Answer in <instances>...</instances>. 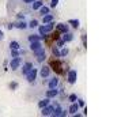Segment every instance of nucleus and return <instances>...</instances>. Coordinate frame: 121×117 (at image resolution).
<instances>
[{
  "label": "nucleus",
  "mask_w": 121,
  "mask_h": 117,
  "mask_svg": "<svg viewBox=\"0 0 121 117\" xmlns=\"http://www.w3.org/2000/svg\"><path fill=\"white\" fill-rule=\"evenodd\" d=\"M37 74H38V69L33 67L26 75H25V76H26V80H27L29 83H34V82H35V78H37Z\"/></svg>",
  "instance_id": "1"
},
{
  "label": "nucleus",
  "mask_w": 121,
  "mask_h": 117,
  "mask_svg": "<svg viewBox=\"0 0 121 117\" xmlns=\"http://www.w3.org/2000/svg\"><path fill=\"white\" fill-rule=\"evenodd\" d=\"M21 64H22V59L17 56V57H12L11 61H10V69L12 71H17L18 68H21Z\"/></svg>",
  "instance_id": "2"
},
{
  "label": "nucleus",
  "mask_w": 121,
  "mask_h": 117,
  "mask_svg": "<svg viewBox=\"0 0 121 117\" xmlns=\"http://www.w3.org/2000/svg\"><path fill=\"white\" fill-rule=\"evenodd\" d=\"M44 46H42V44H41V41H33V42H30V45H29V49L31 50V52H38L39 49H42Z\"/></svg>",
  "instance_id": "3"
},
{
  "label": "nucleus",
  "mask_w": 121,
  "mask_h": 117,
  "mask_svg": "<svg viewBox=\"0 0 121 117\" xmlns=\"http://www.w3.org/2000/svg\"><path fill=\"white\" fill-rule=\"evenodd\" d=\"M67 79H68V83L69 84H73L75 82H76V79H78V72L75 71V69H71V71L68 72Z\"/></svg>",
  "instance_id": "4"
},
{
  "label": "nucleus",
  "mask_w": 121,
  "mask_h": 117,
  "mask_svg": "<svg viewBox=\"0 0 121 117\" xmlns=\"http://www.w3.org/2000/svg\"><path fill=\"white\" fill-rule=\"evenodd\" d=\"M53 108H55V106L50 105V104L46 105V106H44V108H41V114H42V116H52Z\"/></svg>",
  "instance_id": "5"
},
{
  "label": "nucleus",
  "mask_w": 121,
  "mask_h": 117,
  "mask_svg": "<svg viewBox=\"0 0 121 117\" xmlns=\"http://www.w3.org/2000/svg\"><path fill=\"white\" fill-rule=\"evenodd\" d=\"M39 75H41V78L46 79L50 75V68L48 65H42V67L39 68Z\"/></svg>",
  "instance_id": "6"
},
{
  "label": "nucleus",
  "mask_w": 121,
  "mask_h": 117,
  "mask_svg": "<svg viewBox=\"0 0 121 117\" xmlns=\"http://www.w3.org/2000/svg\"><path fill=\"white\" fill-rule=\"evenodd\" d=\"M35 56H37V61L42 63V61H45V59H46V52H45V49L42 48V49H39L38 52H35Z\"/></svg>",
  "instance_id": "7"
},
{
  "label": "nucleus",
  "mask_w": 121,
  "mask_h": 117,
  "mask_svg": "<svg viewBox=\"0 0 121 117\" xmlns=\"http://www.w3.org/2000/svg\"><path fill=\"white\" fill-rule=\"evenodd\" d=\"M79 110H80V106L78 105V102H72L71 106L68 108V113H69V114H72V116H73L75 113H78Z\"/></svg>",
  "instance_id": "8"
},
{
  "label": "nucleus",
  "mask_w": 121,
  "mask_h": 117,
  "mask_svg": "<svg viewBox=\"0 0 121 117\" xmlns=\"http://www.w3.org/2000/svg\"><path fill=\"white\" fill-rule=\"evenodd\" d=\"M48 87H49V89H57V87H59V78L53 76V78L49 80V83H48Z\"/></svg>",
  "instance_id": "9"
},
{
  "label": "nucleus",
  "mask_w": 121,
  "mask_h": 117,
  "mask_svg": "<svg viewBox=\"0 0 121 117\" xmlns=\"http://www.w3.org/2000/svg\"><path fill=\"white\" fill-rule=\"evenodd\" d=\"M14 27L19 29V30H25V29H27V22H25V19H22L19 22L14 23Z\"/></svg>",
  "instance_id": "10"
},
{
  "label": "nucleus",
  "mask_w": 121,
  "mask_h": 117,
  "mask_svg": "<svg viewBox=\"0 0 121 117\" xmlns=\"http://www.w3.org/2000/svg\"><path fill=\"white\" fill-rule=\"evenodd\" d=\"M37 11L39 12V15H41V17H44V15H46V14H49V12H50V8L48 6H44V4H42Z\"/></svg>",
  "instance_id": "11"
},
{
  "label": "nucleus",
  "mask_w": 121,
  "mask_h": 117,
  "mask_svg": "<svg viewBox=\"0 0 121 117\" xmlns=\"http://www.w3.org/2000/svg\"><path fill=\"white\" fill-rule=\"evenodd\" d=\"M57 94H59V90L57 89H49L46 91L45 97H48V98H55V97H57Z\"/></svg>",
  "instance_id": "12"
},
{
  "label": "nucleus",
  "mask_w": 121,
  "mask_h": 117,
  "mask_svg": "<svg viewBox=\"0 0 121 117\" xmlns=\"http://www.w3.org/2000/svg\"><path fill=\"white\" fill-rule=\"evenodd\" d=\"M21 65H22V64H21ZM31 68H33V64H31V63H25L22 65V75H26Z\"/></svg>",
  "instance_id": "13"
},
{
  "label": "nucleus",
  "mask_w": 121,
  "mask_h": 117,
  "mask_svg": "<svg viewBox=\"0 0 121 117\" xmlns=\"http://www.w3.org/2000/svg\"><path fill=\"white\" fill-rule=\"evenodd\" d=\"M42 4H44L42 0H34V1H31V10H33V11H37Z\"/></svg>",
  "instance_id": "14"
},
{
  "label": "nucleus",
  "mask_w": 121,
  "mask_h": 117,
  "mask_svg": "<svg viewBox=\"0 0 121 117\" xmlns=\"http://www.w3.org/2000/svg\"><path fill=\"white\" fill-rule=\"evenodd\" d=\"M64 34V35H63V41H64V42H71L72 39H73V34L72 33H69V31H65V33H63Z\"/></svg>",
  "instance_id": "15"
},
{
  "label": "nucleus",
  "mask_w": 121,
  "mask_h": 117,
  "mask_svg": "<svg viewBox=\"0 0 121 117\" xmlns=\"http://www.w3.org/2000/svg\"><path fill=\"white\" fill-rule=\"evenodd\" d=\"M42 38H45V37H42V35H39V34H30L27 37L29 42H33V41H41Z\"/></svg>",
  "instance_id": "16"
},
{
  "label": "nucleus",
  "mask_w": 121,
  "mask_h": 117,
  "mask_svg": "<svg viewBox=\"0 0 121 117\" xmlns=\"http://www.w3.org/2000/svg\"><path fill=\"white\" fill-rule=\"evenodd\" d=\"M56 27H57V30H59L60 33H65V31H68V25H65V23H59Z\"/></svg>",
  "instance_id": "17"
},
{
  "label": "nucleus",
  "mask_w": 121,
  "mask_h": 117,
  "mask_svg": "<svg viewBox=\"0 0 121 117\" xmlns=\"http://www.w3.org/2000/svg\"><path fill=\"white\" fill-rule=\"evenodd\" d=\"M50 104V98H48V97H45L44 100H41L38 102V108L41 109V108H44V106H46V105H49Z\"/></svg>",
  "instance_id": "18"
},
{
  "label": "nucleus",
  "mask_w": 121,
  "mask_h": 117,
  "mask_svg": "<svg viewBox=\"0 0 121 117\" xmlns=\"http://www.w3.org/2000/svg\"><path fill=\"white\" fill-rule=\"evenodd\" d=\"M53 21V15H50V14H46L42 17V23H49Z\"/></svg>",
  "instance_id": "19"
},
{
  "label": "nucleus",
  "mask_w": 121,
  "mask_h": 117,
  "mask_svg": "<svg viewBox=\"0 0 121 117\" xmlns=\"http://www.w3.org/2000/svg\"><path fill=\"white\" fill-rule=\"evenodd\" d=\"M10 49L19 50V49H21V45H19V42H18V41H11V42H10Z\"/></svg>",
  "instance_id": "20"
},
{
  "label": "nucleus",
  "mask_w": 121,
  "mask_h": 117,
  "mask_svg": "<svg viewBox=\"0 0 121 117\" xmlns=\"http://www.w3.org/2000/svg\"><path fill=\"white\" fill-rule=\"evenodd\" d=\"M27 27L29 29H37V27H38V21H35V19L30 21V22L27 23Z\"/></svg>",
  "instance_id": "21"
},
{
  "label": "nucleus",
  "mask_w": 121,
  "mask_h": 117,
  "mask_svg": "<svg viewBox=\"0 0 121 117\" xmlns=\"http://www.w3.org/2000/svg\"><path fill=\"white\" fill-rule=\"evenodd\" d=\"M68 23L71 25L72 27H75V29H78V27H79V25H80V22H79L78 19H69V21H68Z\"/></svg>",
  "instance_id": "22"
},
{
  "label": "nucleus",
  "mask_w": 121,
  "mask_h": 117,
  "mask_svg": "<svg viewBox=\"0 0 121 117\" xmlns=\"http://www.w3.org/2000/svg\"><path fill=\"white\" fill-rule=\"evenodd\" d=\"M76 100H78V95L76 94H69L68 95V101H69V102H76Z\"/></svg>",
  "instance_id": "23"
},
{
  "label": "nucleus",
  "mask_w": 121,
  "mask_h": 117,
  "mask_svg": "<svg viewBox=\"0 0 121 117\" xmlns=\"http://www.w3.org/2000/svg\"><path fill=\"white\" fill-rule=\"evenodd\" d=\"M52 52H53V55H55L56 57H60V50H59L57 46H53V48H52Z\"/></svg>",
  "instance_id": "24"
},
{
  "label": "nucleus",
  "mask_w": 121,
  "mask_h": 117,
  "mask_svg": "<svg viewBox=\"0 0 121 117\" xmlns=\"http://www.w3.org/2000/svg\"><path fill=\"white\" fill-rule=\"evenodd\" d=\"M10 55H11V59H12V57H17V56H19V52H18L17 49H11V50H10Z\"/></svg>",
  "instance_id": "25"
},
{
  "label": "nucleus",
  "mask_w": 121,
  "mask_h": 117,
  "mask_svg": "<svg viewBox=\"0 0 121 117\" xmlns=\"http://www.w3.org/2000/svg\"><path fill=\"white\" fill-rule=\"evenodd\" d=\"M68 52H69V50L67 49V48H63V49L60 50V56H61V57H64V56L68 55Z\"/></svg>",
  "instance_id": "26"
},
{
  "label": "nucleus",
  "mask_w": 121,
  "mask_h": 117,
  "mask_svg": "<svg viewBox=\"0 0 121 117\" xmlns=\"http://www.w3.org/2000/svg\"><path fill=\"white\" fill-rule=\"evenodd\" d=\"M64 44H65V42H64L63 39H59V41L56 42V46H57V48H63V45Z\"/></svg>",
  "instance_id": "27"
},
{
  "label": "nucleus",
  "mask_w": 121,
  "mask_h": 117,
  "mask_svg": "<svg viewBox=\"0 0 121 117\" xmlns=\"http://www.w3.org/2000/svg\"><path fill=\"white\" fill-rule=\"evenodd\" d=\"M59 4V0H50V7H56Z\"/></svg>",
  "instance_id": "28"
},
{
  "label": "nucleus",
  "mask_w": 121,
  "mask_h": 117,
  "mask_svg": "<svg viewBox=\"0 0 121 117\" xmlns=\"http://www.w3.org/2000/svg\"><path fill=\"white\" fill-rule=\"evenodd\" d=\"M78 101V105L80 106V108H83V106H84V101L83 100H76Z\"/></svg>",
  "instance_id": "29"
},
{
  "label": "nucleus",
  "mask_w": 121,
  "mask_h": 117,
  "mask_svg": "<svg viewBox=\"0 0 121 117\" xmlns=\"http://www.w3.org/2000/svg\"><path fill=\"white\" fill-rule=\"evenodd\" d=\"M18 19H21V21H22V19H25V14H23V12L18 14Z\"/></svg>",
  "instance_id": "30"
},
{
  "label": "nucleus",
  "mask_w": 121,
  "mask_h": 117,
  "mask_svg": "<svg viewBox=\"0 0 121 117\" xmlns=\"http://www.w3.org/2000/svg\"><path fill=\"white\" fill-rule=\"evenodd\" d=\"M31 1H34V0H22V3H26V4H30Z\"/></svg>",
  "instance_id": "31"
},
{
  "label": "nucleus",
  "mask_w": 121,
  "mask_h": 117,
  "mask_svg": "<svg viewBox=\"0 0 121 117\" xmlns=\"http://www.w3.org/2000/svg\"><path fill=\"white\" fill-rule=\"evenodd\" d=\"M3 38V31H1V30H0V39Z\"/></svg>",
  "instance_id": "32"
}]
</instances>
